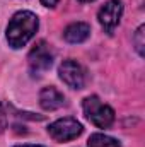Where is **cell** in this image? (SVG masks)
Wrapping results in <instances>:
<instances>
[{"instance_id": "obj_1", "label": "cell", "mask_w": 145, "mask_h": 147, "mask_svg": "<svg viewBox=\"0 0 145 147\" xmlns=\"http://www.w3.org/2000/svg\"><path fill=\"white\" fill-rule=\"evenodd\" d=\"M38 17L29 10H21L12 16L7 26V41L12 48H22L28 41L36 34L38 31Z\"/></svg>"}, {"instance_id": "obj_2", "label": "cell", "mask_w": 145, "mask_h": 147, "mask_svg": "<svg viewBox=\"0 0 145 147\" xmlns=\"http://www.w3.org/2000/svg\"><path fill=\"white\" fill-rule=\"evenodd\" d=\"M82 108L85 116L89 118L91 123H94L99 128H108L114 121V111L111 106L104 105L97 96H89L84 99Z\"/></svg>"}, {"instance_id": "obj_3", "label": "cell", "mask_w": 145, "mask_h": 147, "mask_svg": "<svg viewBox=\"0 0 145 147\" xmlns=\"http://www.w3.org/2000/svg\"><path fill=\"white\" fill-rule=\"evenodd\" d=\"M82 125L75 118H60L48 127V134L56 142H68L82 134Z\"/></svg>"}, {"instance_id": "obj_4", "label": "cell", "mask_w": 145, "mask_h": 147, "mask_svg": "<svg viewBox=\"0 0 145 147\" xmlns=\"http://www.w3.org/2000/svg\"><path fill=\"white\" fill-rule=\"evenodd\" d=\"M28 60H29L31 72L34 75H43L53 65V51L44 41H39L36 46L29 51Z\"/></svg>"}, {"instance_id": "obj_5", "label": "cell", "mask_w": 145, "mask_h": 147, "mask_svg": "<svg viewBox=\"0 0 145 147\" xmlns=\"http://www.w3.org/2000/svg\"><path fill=\"white\" fill-rule=\"evenodd\" d=\"M121 16H123V2L121 0H108L99 9L97 19L106 33H113V29L119 24Z\"/></svg>"}, {"instance_id": "obj_6", "label": "cell", "mask_w": 145, "mask_h": 147, "mask_svg": "<svg viewBox=\"0 0 145 147\" xmlns=\"http://www.w3.org/2000/svg\"><path fill=\"white\" fill-rule=\"evenodd\" d=\"M58 74H60V79L72 89H82L84 84H85V74H84V69L75 62V60H65L60 69H58Z\"/></svg>"}, {"instance_id": "obj_7", "label": "cell", "mask_w": 145, "mask_h": 147, "mask_svg": "<svg viewBox=\"0 0 145 147\" xmlns=\"http://www.w3.org/2000/svg\"><path fill=\"white\" fill-rule=\"evenodd\" d=\"M39 105L46 111H55L65 105V96L56 87H44L39 92Z\"/></svg>"}, {"instance_id": "obj_8", "label": "cell", "mask_w": 145, "mask_h": 147, "mask_svg": "<svg viewBox=\"0 0 145 147\" xmlns=\"http://www.w3.org/2000/svg\"><path fill=\"white\" fill-rule=\"evenodd\" d=\"M89 34H91V26L87 22H73L70 26H67V29L63 31V38L73 45L85 41Z\"/></svg>"}, {"instance_id": "obj_9", "label": "cell", "mask_w": 145, "mask_h": 147, "mask_svg": "<svg viewBox=\"0 0 145 147\" xmlns=\"http://www.w3.org/2000/svg\"><path fill=\"white\" fill-rule=\"evenodd\" d=\"M87 147H121L119 140L109 137V135H104V134H94L91 135L89 142H87Z\"/></svg>"}, {"instance_id": "obj_10", "label": "cell", "mask_w": 145, "mask_h": 147, "mask_svg": "<svg viewBox=\"0 0 145 147\" xmlns=\"http://www.w3.org/2000/svg\"><path fill=\"white\" fill-rule=\"evenodd\" d=\"M145 28L144 26H140L138 29H137V33H135V36H133V43H135V48H137V51H138V55L140 57H144V46H145Z\"/></svg>"}, {"instance_id": "obj_11", "label": "cell", "mask_w": 145, "mask_h": 147, "mask_svg": "<svg viewBox=\"0 0 145 147\" xmlns=\"http://www.w3.org/2000/svg\"><path fill=\"white\" fill-rule=\"evenodd\" d=\"M5 127H7V116H5V111H3L2 105H0V132H2Z\"/></svg>"}, {"instance_id": "obj_12", "label": "cell", "mask_w": 145, "mask_h": 147, "mask_svg": "<svg viewBox=\"0 0 145 147\" xmlns=\"http://www.w3.org/2000/svg\"><path fill=\"white\" fill-rule=\"evenodd\" d=\"M58 2H60V0H41V3H43L44 7H50V9L56 7V5H58Z\"/></svg>"}, {"instance_id": "obj_13", "label": "cell", "mask_w": 145, "mask_h": 147, "mask_svg": "<svg viewBox=\"0 0 145 147\" xmlns=\"http://www.w3.org/2000/svg\"><path fill=\"white\" fill-rule=\"evenodd\" d=\"M15 147H43V146H38L36 144V146H15Z\"/></svg>"}, {"instance_id": "obj_14", "label": "cell", "mask_w": 145, "mask_h": 147, "mask_svg": "<svg viewBox=\"0 0 145 147\" xmlns=\"http://www.w3.org/2000/svg\"><path fill=\"white\" fill-rule=\"evenodd\" d=\"M80 2H94V0H80Z\"/></svg>"}]
</instances>
